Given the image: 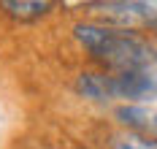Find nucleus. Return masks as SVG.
Segmentation results:
<instances>
[{"mask_svg": "<svg viewBox=\"0 0 157 149\" xmlns=\"http://www.w3.org/2000/svg\"><path fill=\"white\" fill-rule=\"evenodd\" d=\"M76 41L90 52L98 65H103L109 73H127V71H144L155 65V54L149 41H144L138 33L117 30L103 22H78L73 27Z\"/></svg>", "mask_w": 157, "mask_h": 149, "instance_id": "obj_1", "label": "nucleus"}, {"mask_svg": "<svg viewBox=\"0 0 157 149\" xmlns=\"http://www.w3.org/2000/svg\"><path fill=\"white\" fill-rule=\"evenodd\" d=\"M111 90L114 98L125 103H144V100L157 98V71L144 68V71H127V73H111Z\"/></svg>", "mask_w": 157, "mask_h": 149, "instance_id": "obj_2", "label": "nucleus"}, {"mask_svg": "<svg viewBox=\"0 0 157 149\" xmlns=\"http://www.w3.org/2000/svg\"><path fill=\"white\" fill-rule=\"evenodd\" d=\"M76 92L81 98L95 100V103H109V100H114L111 73H106V71H81L76 76Z\"/></svg>", "mask_w": 157, "mask_h": 149, "instance_id": "obj_3", "label": "nucleus"}, {"mask_svg": "<svg viewBox=\"0 0 157 149\" xmlns=\"http://www.w3.org/2000/svg\"><path fill=\"white\" fill-rule=\"evenodd\" d=\"M0 8H3L11 19L35 22V19H44L46 14H52V11H54V3H52V0H3Z\"/></svg>", "mask_w": 157, "mask_h": 149, "instance_id": "obj_4", "label": "nucleus"}, {"mask_svg": "<svg viewBox=\"0 0 157 149\" xmlns=\"http://www.w3.org/2000/svg\"><path fill=\"white\" fill-rule=\"evenodd\" d=\"M111 149H157V141L149 136H141V133L125 130L111 138Z\"/></svg>", "mask_w": 157, "mask_h": 149, "instance_id": "obj_5", "label": "nucleus"}, {"mask_svg": "<svg viewBox=\"0 0 157 149\" xmlns=\"http://www.w3.org/2000/svg\"><path fill=\"white\" fill-rule=\"evenodd\" d=\"M141 30L157 35V0H141Z\"/></svg>", "mask_w": 157, "mask_h": 149, "instance_id": "obj_6", "label": "nucleus"}, {"mask_svg": "<svg viewBox=\"0 0 157 149\" xmlns=\"http://www.w3.org/2000/svg\"><path fill=\"white\" fill-rule=\"evenodd\" d=\"M141 136H149V138L157 141V109H152V106H149V117H146V125H144Z\"/></svg>", "mask_w": 157, "mask_h": 149, "instance_id": "obj_7", "label": "nucleus"}]
</instances>
